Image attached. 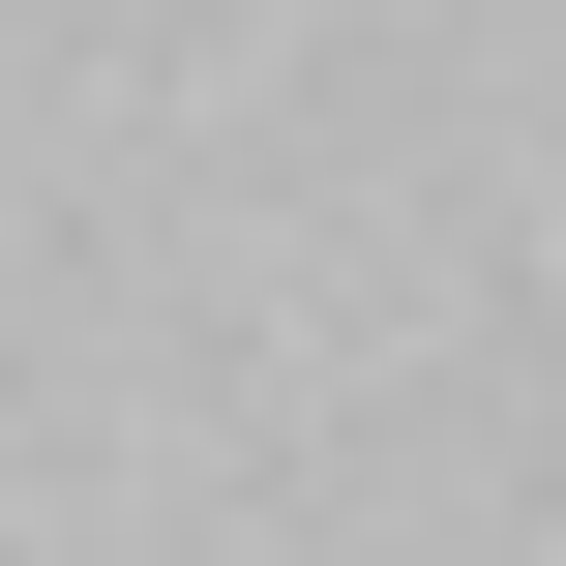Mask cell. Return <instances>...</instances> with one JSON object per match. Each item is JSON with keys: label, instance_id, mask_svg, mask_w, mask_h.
I'll return each mask as SVG.
<instances>
[]
</instances>
